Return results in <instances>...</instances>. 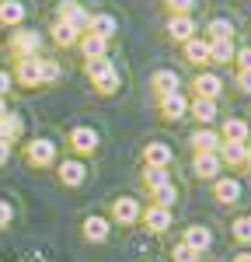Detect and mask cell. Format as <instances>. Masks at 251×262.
Here are the masks:
<instances>
[{
  "label": "cell",
  "mask_w": 251,
  "mask_h": 262,
  "mask_svg": "<svg viewBox=\"0 0 251 262\" xmlns=\"http://www.w3.org/2000/svg\"><path fill=\"white\" fill-rule=\"evenodd\" d=\"M84 70H87L91 84H94L102 95H112V91L119 88V74H115V67L105 60V56H98V60H87V63H84Z\"/></svg>",
  "instance_id": "cell-1"
},
{
  "label": "cell",
  "mask_w": 251,
  "mask_h": 262,
  "mask_svg": "<svg viewBox=\"0 0 251 262\" xmlns=\"http://www.w3.org/2000/svg\"><path fill=\"white\" fill-rule=\"evenodd\" d=\"M56 21H66L70 28H77V32H87V21H91V14L84 11L77 0H60V7H56Z\"/></svg>",
  "instance_id": "cell-2"
},
{
  "label": "cell",
  "mask_w": 251,
  "mask_h": 262,
  "mask_svg": "<svg viewBox=\"0 0 251 262\" xmlns=\"http://www.w3.org/2000/svg\"><path fill=\"white\" fill-rule=\"evenodd\" d=\"M18 81L28 84V88H35V84L45 81V60H39V56H28V60L18 63Z\"/></svg>",
  "instance_id": "cell-3"
},
{
  "label": "cell",
  "mask_w": 251,
  "mask_h": 262,
  "mask_svg": "<svg viewBox=\"0 0 251 262\" xmlns=\"http://www.w3.org/2000/svg\"><path fill=\"white\" fill-rule=\"evenodd\" d=\"M39 46H42V39H39V32H18L14 39H11V49H14V56L18 60H28V56H35L39 53Z\"/></svg>",
  "instance_id": "cell-4"
},
{
  "label": "cell",
  "mask_w": 251,
  "mask_h": 262,
  "mask_svg": "<svg viewBox=\"0 0 251 262\" xmlns=\"http://www.w3.org/2000/svg\"><path fill=\"white\" fill-rule=\"evenodd\" d=\"M167 35H171L174 42L195 39V21L188 18V14H171V21H167Z\"/></svg>",
  "instance_id": "cell-5"
},
{
  "label": "cell",
  "mask_w": 251,
  "mask_h": 262,
  "mask_svg": "<svg viewBox=\"0 0 251 262\" xmlns=\"http://www.w3.org/2000/svg\"><path fill=\"white\" fill-rule=\"evenodd\" d=\"M87 32L108 42L115 32H119V25H115V18H112V14H91V21H87Z\"/></svg>",
  "instance_id": "cell-6"
},
{
  "label": "cell",
  "mask_w": 251,
  "mask_h": 262,
  "mask_svg": "<svg viewBox=\"0 0 251 262\" xmlns=\"http://www.w3.org/2000/svg\"><path fill=\"white\" fill-rule=\"evenodd\" d=\"M24 154H28L32 164H49L53 158H56V147H53V140H32L28 147H24Z\"/></svg>",
  "instance_id": "cell-7"
},
{
  "label": "cell",
  "mask_w": 251,
  "mask_h": 262,
  "mask_svg": "<svg viewBox=\"0 0 251 262\" xmlns=\"http://www.w3.org/2000/svg\"><path fill=\"white\" fill-rule=\"evenodd\" d=\"M112 217H115L119 224H136V217H140V206H136V200L122 196V200L112 203Z\"/></svg>",
  "instance_id": "cell-8"
},
{
  "label": "cell",
  "mask_w": 251,
  "mask_h": 262,
  "mask_svg": "<svg viewBox=\"0 0 251 262\" xmlns=\"http://www.w3.org/2000/svg\"><path fill=\"white\" fill-rule=\"evenodd\" d=\"M146 227H150L154 234H164L167 227H171V210H164V206H150V210H146Z\"/></svg>",
  "instance_id": "cell-9"
},
{
  "label": "cell",
  "mask_w": 251,
  "mask_h": 262,
  "mask_svg": "<svg viewBox=\"0 0 251 262\" xmlns=\"http://www.w3.org/2000/svg\"><path fill=\"white\" fill-rule=\"evenodd\" d=\"M70 143H73L77 150H84V154H91V150L98 147V133H94V129H87V126H77V129L70 133Z\"/></svg>",
  "instance_id": "cell-10"
},
{
  "label": "cell",
  "mask_w": 251,
  "mask_h": 262,
  "mask_svg": "<svg viewBox=\"0 0 251 262\" xmlns=\"http://www.w3.org/2000/svg\"><path fill=\"white\" fill-rule=\"evenodd\" d=\"M143 161H146V168H167V161H171V150H167L164 143H146Z\"/></svg>",
  "instance_id": "cell-11"
},
{
  "label": "cell",
  "mask_w": 251,
  "mask_h": 262,
  "mask_svg": "<svg viewBox=\"0 0 251 262\" xmlns=\"http://www.w3.org/2000/svg\"><path fill=\"white\" fill-rule=\"evenodd\" d=\"M161 108H164V119H182V116H185V98H182V95H178V91H174V95H161Z\"/></svg>",
  "instance_id": "cell-12"
},
{
  "label": "cell",
  "mask_w": 251,
  "mask_h": 262,
  "mask_svg": "<svg viewBox=\"0 0 251 262\" xmlns=\"http://www.w3.org/2000/svg\"><path fill=\"white\" fill-rule=\"evenodd\" d=\"M185 245H188V248H195V252H206L209 245H213L209 227H199V224H195V227H188V231H185Z\"/></svg>",
  "instance_id": "cell-13"
},
{
  "label": "cell",
  "mask_w": 251,
  "mask_h": 262,
  "mask_svg": "<svg viewBox=\"0 0 251 262\" xmlns=\"http://www.w3.org/2000/svg\"><path fill=\"white\" fill-rule=\"evenodd\" d=\"M24 4L21 0H0V25H21Z\"/></svg>",
  "instance_id": "cell-14"
},
{
  "label": "cell",
  "mask_w": 251,
  "mask_h": 262,
  "mask_svg": "<svg viewBox=\"0 0 251 262\" xmlns=\"http://www.w3.org/2000/svg\"><path fill=\"white\" fill-rule=\"evenodd\" d=\"M195 175L199 179H216V171H220V158L216 154H195Z\"/></svg>",
  "instance_id": "cell-15"
},
{
  "label": "cell",
  "mask_w": 251,
  "mask_h": 262,
  "mask_svg": "<svg viewBox=\"0 0 251 262\" xmlns=\"http://www.w3.org/2000/svg\"><path fill=\"white\" fill-rule=\"evenodd\" d=\"M195 95L213 101L220 95V77H216V74H199V77H195Z\"/></svg>",
  "instance_id": "cell-16"
},
{
  "label": "cell",
  "mask_w": 251,
  "mask_h": 262,
  "mask_svg": "<svg viewBox=\"0 0 251 262\" xmlns=\"http://www.w3.org/2000/svg\"><path fill=\"white\" fill-rule=\"evenodd\" d=\"M18 137H21V119L14 112H4L0 116V140L11 143V140H18Z\"/></svg>",
  "instance_id": "cell-17"
},
{
  "label": "cell",
  "mask_w": 251,
  "mask_h": 262,
  "mask_svg": "<svg viewBox=\"0 0 251 262\" xmlns=\"http://www.w3.org/2000/svg\"><path fill=\"white\" fill-rule=\"evenodd\" d=\"M84 238L87 242H105L108 238V221L105 217H87L84 221Z\"/></svg>",
  "instance_id": "cell-18"
},
{
  "label": "cell",
  "mask_w": 251,
  "mask_h": 262,
  "mask_svg": "<svg viewBox=\"0 0 251 262\" xmlns=\"http://www.w3.org/2000/svg\"><path fill=\"white\" fill-rule=\"evenodd\" d=\"M234 56H237V53H234V39H216V42H209V60L230 63Z\"/></svg>",
  "instance_id": "cell-19"
},
{
  "label": "cell",
  "mask_w": 251,
  "mask_h": 262,
  "mask_svg": "<svg viewBox=\"0 0 251 262\" xmlns=\"http://www.w3.org/2000/svg\"><path fill=\"white\" fill-rule=\"evenodd\" d=\"M84 175H87V171H84L81 161H63V168H60V182L63 185H81Z\"/></svg>",
  "instance_id": "cell-20"
},
{
  "label": "cell",
  "mask_w": 251,
  "mask_h": 262,
  "mask_svg": "<svg viewBox=\"0 0 251 262\" xmlns=\"http://www.w3.org/2000/svg\"><path fill=\"white\" fill-rule=\"evenodd\" d=\"M216 133H213V129H199V133H195V137H192V150H195V154H213V150H216Z\"/></svg>",
  "instance_id": "cell-21"
},
{
  "label": "cell",
  "mask_w": 251,
  "mask_h": 262,
  "mask_svg": "<svg viewBox=\"0 0 251 262\" xmlns=\"http://www.w3.org/2000/svg\"><path fill=\"white\" fill-rule=\"evenodd\" d=\"M185 60H188V63H206V60H209V42L188 39V42H185Z\"/></svg>",
  "instance_id": "cell-22"
},
{
  "label": "cell",
  "mask_w": 251,
  "mask_h": 262,
  "mask_svg": "<svg viewBox=\"0 0 251 262\" xmlns=\"http://www.w3.org/2000/svg\"><path fill=\"white\" fill-rule=\"evenodd\" d=\"M154 88H157L161 95H174V91H178V74H174V70H157V74H154Z\"/></svg>",
  "instance_id": "cell-23"
},
{
  "label": "cell",
  "mask_w": 251,
  "mask_h": 262,
  "mask_svg": "<svg viewBox=\"0 0 251 262\" xmlns=\"http://www.w3.org/2000/svg\"><path fill=\"white\" fill-rule=\"evenodd\" d=\"M77 35H81V32H77V28H70L66 21H56V25H53V42H56V46H73Z\"/></svg>",
  "instance_id": "cell-24"
},
{
  "label": "cell",
  "mask_w": 251,
  "mask_h": 262,
  "mask_svg": "<svg viewBox=\"0 0 251 262\" xmlns=\"http://www.w3.org/2000/svg\"><path fill=\"white\" fill-rule=\"evenodd\" d=\"M220 161H227V164H241V161H244V143H237V140H223V147H220Z\"/></svg>",
  "instance_id": "cell-25"
},
{
  "label": "cell",
  "mask_w": 251,
  "mask_h": 262,
  "mask_svg": "<svg viewBox=\"0 0 251 262\" xmlns=\"http://www.w3.org/2000/svg\"><path fill=\"white\" fill-rule=\"evenodd\" d=\"M237 196H241V185L234 179H220L216 182V200L220 203H237Z\"/></svg>",
  "instance_id": "cell-26"
},
{
  "label": "cell",
  "mask_w": 251,
  "mask_h": 262,
  "mask_svg": "<svg viewBox=\"0 0 251 262\" xmlns=\"http://www.w3.org/2000/svg\"><path fill=\"white\" fill-rule=\"evenodd\" d=\"M81 49H84V56L87 60H98V56H105V39H98V35H84V42H81Z\"/></svg>",
  "instance_id": "cell-27"
},
{
  "label": "cell",
  "mask_w": 251,
  "mask_h": 262,
  "mask_svg": "<svg viewBox=\"0 0 251 262\" xmlns=\"http://www.w3.org/2000/svg\"><path fill=\"white\" fill-rule=\"evenodd\" d=\"M192 116H195L199 122H213V119H216V105H213L209 98H195V105H192Z\"/></svg>",
  "instance_id": "cell-28"
},
{
  "label": "cell",
  "mask_w": 251,
  "mask_h": 262,
  "mask_svg": "<svg viewBox=\"0 0 251 262\" xmlns=\"http://www.w3.org/2000/svg\"><path fill=\"white\" fill-rule=\"evenodd\" d=\"M223 137H227V140L244 143V137H248V122H241V119H227V122H223Z\"/></svg>",
  "instance_id": "cell-29"
},
{
  "label": "cell",
  "mask_w": 251,
  "mask_h": 262,
  "mask_svg": "<svg viewBox=\"0 0 251 262\" xmlns=\"http://www.w3.org/2000/svg\"><path fill=\"white\" fill-rule=\"evenodd\" d=\"M209 35H213V42L216 39H234V25H230L227 18H213L209 21Z\"/></svg>",
  "instance_id": "cell-30"
},
{
  "label": "cell",
  "mask_w": 251,
  "mask_h": 262,
  "mask_svg": "<svg viewBox=\"0 0 251 262\" xmlns=\"http://www.w3.org/2000/svg\"><path fill=\"white\" fill-rule=\"evenodd\" d=\"M143 182L150 185V189H161V185H167V171H164V168H146Z\"/></svg>",
  "instance_id": "cell-31"
},
{
  "label": "cell",
  "mask_w": 251,
  "mask_h": 262,
  "mask_svg": "<svg viewBox=\"0 0 251 262\" xmlns=\"http://www.w3.org/2000/svg\"><path fill=\"white\" fill-rule=\"evenodd\" d=\"M154 196H157V206H171V203H174V196H178V192H174V185H171V182H167V185H161V189H154Z\"/></svg>",
  "instance_id": "cell-32"
},
{
  "label": "cell",
  "mask_w": 251,
  "mask_h": 262,
  "mask_svg": "<svg viewBox=\"0 0 251 262\" xmlns=\"http://www.w3.org/2000/svg\"><path fill=\"white\" fill-rule=\"evenodd\" d=\"M171 259H174V262H195V259H199V252H195V248H188V245L182 242V245H174Z\"/></svg>",
  "instance_id": "cell-33"
},
{
  "label": "cell",
  "mask_w": 251,
  "mask_h": 262,
  "mask_svg": "<svg viewBox=\"0 0 251 262\" xmlns=\"http://www.w3.org/2000/svg\"><path fill=\"white\" fill-rule=\"evenodd\" d=\"M234 238H237V242H251V217L234 221Z\"/></svg>",
  "instance_id": "cell-34"
},
{
  "label": "cell",
  "mask_w": 251,
  "mask_h": 262,
  "mask_svg": "<svg viewBox=\"0 0 251 262\" xmlns=\"http://www.w3.org/2000/svg\"><path fill=\"white\" fill-rule=\"evenodd\" d=\"M164 7L171 14H188V11L195 7V0H164Z\"/></svg>",
  "instance_id": "cell-35"
},
{
  "label": "cell",
  "mask_w": 251,
  "mask_h": 262,
  "mask_svg": "<svg viewBox=\"0 0 251 262\" xmlns=\"http://www.w3.org/2000/svg\"><path fill=\"white\" fill-rule=\"evenodd\" d=\"M11 217H14L11 203H4V200H0V227H7V224H11Z\"/></svg>",
  "instance_id": "cell-36"
},
{
  "label": "cell",
  "mask_w": 251,
  "mask_h": 262,
  "mask_svg": "<svg viewBox=\"0 0 251 262\" xmlns=\"http://www.w3.org/2000/svg\"><path fill=\"white\" fill-rule=\"evenodd\" d=\"M56 77H60V67H56L53 60H45V81H42V84H53Z\"/></svg>",
  "instance_id": "cell-37"
},
{
  "label": "cell",
  "mask_w": 251,
  "mask_h": 262,
  "mask_svg": "<svg viewBox=\"0 0 251 262\" xmlns=\"http://www.w3.org/2000/svg\"><path fill=\"white\" fill-rule=\"evenodd\" d=\"M237 63H241V70H251V49H241L237 53Z\"/></svg>",
  "instance_id": "cell-38"
},
{
  "label": "cell",
  "mask_w": 251,
  "mask_h": 262,
  "mask_svg": "<svg viewBox=\"0 0 251 262\" xmlns=\"http://www.w3.org/2000/svg\"><path fill=\"white\" fill-rule=\"evenodd\" d=\"M241 91L251 95V70H241Z\"/></svg>",
  "instance_id": "cell-39"
},
{
  "label": "cell",
  "mask_w": 251,
  "mask_h": 262,
  "mask_svg": "<svg viewBox=\"0 0 251 262\" xmlns=\"http://www.w3.org/2000/svg\"><path fill=\"white\" fill-rule=\"evenodd\" d=\"M7 88H11V74H4V70H0V98L7 95Z\"/></svg>",
  "instance_id": "cell-40"
},
{
  "label": "cell",
  "mask_w": 251,
  "mask_h": 262,
  "mask_svg": "<svg viewBox=\"0 0 251 262\" xmlns=\"http://www.w3.org/2000/svg\"><path fill=\"white\" fill-rule=\"evenodd\" d=\"M7 158H11V143H4V140H0V164L7 161Z\"/></svg>",
  "instance_id": "cell-41"
},
{
  "label": "cell",
  "mask_w": 251,
  "mask_h": 262,
  "mask_svg": "<svg viewBox=\"0 0 251 262\" xmlns=\"http://www.w3.org/2000/svg\"><path fill=\"white\" fill-rule=\"evenodd\" d=\"M234 262H251V252H241V255H237Z\"/></svg>",
  "instance_id": "cell-42"
},
{
  "label": "cell",
  "mask_w": 251,
  "mask_h": 262,
  "mask_svg": "<svg viewBox=\"0 0 251 262\" xmlns=\"http://www.w3.org/2000/svg\"><path fill=\"white\" fill-rule=\"evenodd\" d=\"M244 161H248V168H251V147H244Z\"/></svg>",
  "instance_id": "cell-43"
},
{
  "label": "cell",
  "mask_w": 251,
  "mask_h": 262,
  "mask_svg": "<svg viewBox=\"0 0 251 262\" xmlns=\"http://www.w3.org/2000/svg\"><path fill=\"white\" fill-rule=\"evenodd\" d=\"M4 112H7V105H4V98H0V116H4Z\"/></svg>",
  "instance_id": "cell-44"
}]
</instances>
